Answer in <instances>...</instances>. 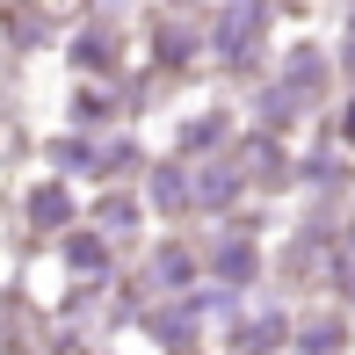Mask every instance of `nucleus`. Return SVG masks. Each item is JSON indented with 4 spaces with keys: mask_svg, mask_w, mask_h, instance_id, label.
Masks as SVG:
<instances>
[{
    "mask_svg": "<svg viewBox=\"0 0 355 355\" xmlns=\"http://www.w3.org/2000/svg\"><path fill=\"white\" fill-rule=\"evenodd\" d=\"M348 138H355V109H348Z\"/></svg>",
    "mask_w": 355,
    "mask_h": 355,
    "instance_id": "1",
    "label": "nucleus"
}]
</instances>
